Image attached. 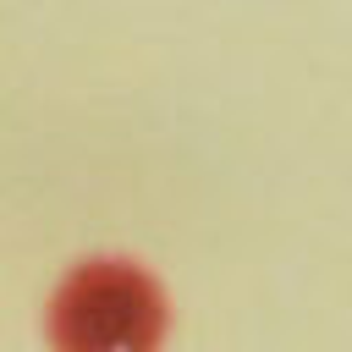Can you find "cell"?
Instances as JSON below:
<instances>
[{"label":"cell","instance_id":"6da1fadb","mask_svg":"<svg viewBox=\"0 0 352 352\" xmlns=\"http://www.w3.org/2000/svg\"><path fill=\"white\" fill-rule=\"evenodd\" d=\"M165 297L126 258L77 264L50 297V346L55 352H160L165 346Z\"/></svg>","mask_w":352,"mask_h":352}]
</instances>
